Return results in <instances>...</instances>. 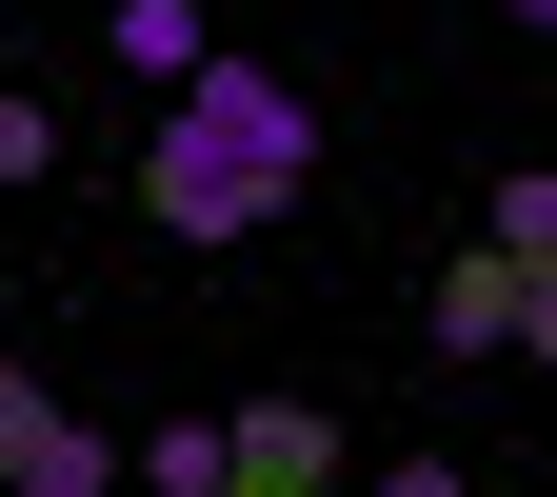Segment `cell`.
Segmentation results:
<instances>
[{"mask_svg":"<svg viewBox=\"0 0 557 497\" xmlns=\"http://www.w3.org/2000/svg\"><path fill=\"white\" fill-rule=\"evenodd\" d=\"M319 179V80H278V60H199L139 139V220L160 239H278Z\"/></svg>","mask_w":557,"mask_h":497,"instance_id":"cell-1","label":"cell"},{"mask_svg":"<svg viewBox=\"0 0 557 497\" xmlns=\"http://www.w3.org/2000/svg\"><path fill=\"white\" fill-rule=\"evenodd\" d=\"M438 359H557V239H478L438 278Z\"/></svg>","mask_w":557,"mask_h":497,"instance_id":"cell-2","label":"cell"},{"mask_svg":"<svg viewBox=\"0 0 557 497\" xmlns=\"http://www.w3.org/2000/svg\"><path fill=\"white\" fill-rule=\"evenodd\" d=\"M220 497H338V398H239L220 418Z\"/></svg>","mask_w":557,"mask_h":497,"instance_id":"cell-3","label":"cell"},{"mask_svg":"<svg viewBox=\"0 0 557 497\" xmlns=\"http://www.w3.org/2000/svg\"><path fill=\"white\" fill-rule=\"evenodd\" d=\"M0 497H120V438H100L81 398H40L21 438H0Z\"/></svg>","mask_w":557,"mask_h":497,"instance_id":"cell-4","label":"cell"},{"mask_svg":"<svg viewBox=\"0 0 557 497\" xmlns=\"http://www.w3.org/2000/svg\"><path fill=\"white\" fill-rule=\"evenodd\" d=\"M100 40H120V80H139V100H180L199 60H220V21H199V0H120Z\"/></svg>","mask_w":557,"mask_h":497,"instance_id":"cell-5","label":"cell"},{"mask_svg":"<svg viewBox=\"0 0 557 497\" xmlns=\"http://www.w3.org/2000/svg\"><path fill=\"white\" fill-rule=\"evenodd\" d=\"M120 497H220V418H160V438H120Z\"/></svg>","mask_w":557,"mask_h":497,"instance_id":"cell-6","label":"cell"},{"mask_svg":"<svg viewBox=\"0 0 557 497\" xmlns=\"http://www.w3.org/2000/svg\"><path fill=\"white\" fill-rule=\"evenodd\" d=\"M21 179H60V120H40L21 80H0V199H21Z\"/></svg>","mask_w":557,"mask_h":497,"instance_id":"cell-7","label":"cell"},{"mask_svg":"<svg viewBox=\"0 0 557 497\" xmlns=\"http://www.w3.org/2000/svg\"><path fill=\"white\" fill-rule=\"evenodd\" d=\"M379 497H478V477H458V458H398V477H379Z\"/></svg>","mask_w":557,"mask_h":497,"instance_id":"cell-8","label":"cell"},{"mask_svg":"<svg viewBox=\"0 0 557 497\" xmlns=\"http://www.w3.org/2000/svg\"><path fill=\"white\" fill-rule=\"evenodd\" d=\"M21 418H40V378H21V359H0V438H21Z\"/></svg>","mask_w":557,"mask_h":497,"instance_id":"cell-9","label":"cell"},{"mask_svg":"<svg viewBox=\"0 0 557 497\" xmlns=\"http://www.w3.org/2000/svg\"><path fill=\"white\" fill-rule=\"evenodd\" d=\"M498 21H557V0H498Z\"/></svg>","mask_w":557,"mask_h":497,"instance_id":"cell-10","label":"cell"}]
</instances>
